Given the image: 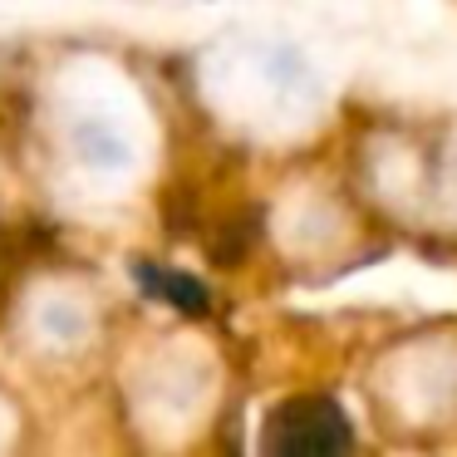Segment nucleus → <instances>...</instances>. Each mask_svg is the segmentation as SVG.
<instances>
[{"mask_svg": "<svg viewBox=\"0 0 457 457\" xmlns=\"http://www.w3.org/2000/svg\"><path fill=\"white\" fill-rule=\"evenodd\" d=\"M349 443H354V433H349L345 408L320 394L280 403L266 418V433H261L266 453H345Z\"/></svg>", "mask_w": 457, "mask_h": 457, "instance_id": "obj_1", "label": "nucleus"}, {"mask_svg": "<svg viewBox=\"0 0 457 457\" xmlns=\"http://www.w3.org/2000/svg\"><path fill=\"white\" fill-rule=\"evenodd\" d=\"M129 276L143 286V295L158 300V305H172V310H187V315H207V290L202 280L182 276V270H168V266H153V261H129Z\"/></svg>", "mask_w": 457, "mask_h": 457, "instance_id": "obj_2", "label": "nucleus"}, {"mask_svg": "<svg viewBox=\"0 0 457 457\" xmlns=\"http://www.w3.org/2000/svg\"><path fill=\"white\" fill-rule=\"evenodd\" d=\"M74 148L89 168H123L129 162V148H123L119 133H109L104 123H79L74 129Z\"/></svg>", "mask_w": 457, "mask_h": 457, "instance_id": "obj_3", "label": "nucleus"}]
</instances>
